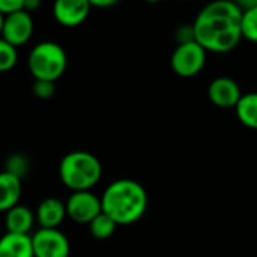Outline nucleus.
Listing matches in <instances>:
<instances>
[{
	"label": "nucleus",
	"instance_id": "nucleus-1",
	"mask_svg": "<svg viewBox=\"0 0 257 257\" xmlns=\"http://www.w3.org/2000/svg\"><path fill=\"white\" fill-rule=\"evenodd\" d=\"M242 11L231 0H212L197 14L195 41L210 53H227L242 40Z\"/></svg>",
	"mask_w": 257,
	"mask_h": 257
},
{
	"label": "nucleus",
	"instance_id": "nucleus-2",
	"mask_svg": "<svg viewBox=\"0 0 257 257\" xmlns=\"http://www.w3.org/2000/svg\"><path fill=\"white\" fill-rule=\"evenodd\" d=\"M100 198L103 212L109 215L116 225H128L140 221L149 206L146 188L132 179L112 182Z\"/></svg>",
	"mask_w": 257,
	"mask_h": 257
},
{
	"label": "nucleus",
	"instance_id": "nucleus-3",
	"mask_svg": "<svg viewBox=\"0 0 257 257\" xmlns=\"http://www.w3.org/2000/svg\"><path fill=\"white\" fill-rule=\"evenodd\" d=\"M101 164L89 152L76 150L65 155L59 164V177L64 186L73 192L91 191L101 179Z\"/></svg>",
	"mask_w": 257,
	"mask_h": 257
},
{
	"label": "nucleus",
	"instance_id": "nucleus-4",
	"mask_svg": "<svg viewBox=\"0 0 257 257\" xmlns=\"http://www.w3.org/2000/svg\"><path fill=\"white\" fill-rule=\"evenodd\" d=\"M68 58L64 47L55 41H41L28 56V68L35 80L56 82L67 70Z\"/></svg>",
	"mask_w": 257,
	"mask_h": 257
},
{
	"label": "nucleus",
	"instance_id": "nucleus-5",
	"mask_svg": "<svg viewBox=\"0 0 257 257\" xmlns=\"http://www.w3.org/2000/svg\"><path fill=\"white\" fill-rule=\"evenodd\" d=\"M207 52L197 43L177 44L174 52L171 53V68L180 77H194L197 76L206 65Z\"/></svg>",
	"mask_w": 257,
	"mask_h": 257
},
{
	"label": "nucleus",
	"instance_id": "nucleus-6",
	"mask_svg": "<svg viewBox=\"0 0 257 257\" xmlns=\"http://www.w3.org/2000/svg\"><path fill=\"white\" fill-rule=\"evenodd\" d=\"M35 257H68L70 240L59 228H38L32 234Z\"/></svg>",
	"mask_w": 257,
	"mask_h": 257
},
{
	"label": "nucleus",
	"instance_id": "nucleus-7",
	"mask_svg": "<svg viewBox=\"0 0 257 257\" xmlns=\"http://www.w3.org/2000/svg\"><path fill=\"white\" fill-rule=\"evenodd\" d=\"M34 29H35V23L32 14L25 10L16 11L13 14L5 16L2 38L19 49L31 41L34 35Z\"/></svg>",
	"mask_w": 257,
	"mask_h": 257
},
{
	"label": "nucleus",
	"instance_id": "nucleus-8",
	"mask_svg": "<svg viewBox=\"0 0 257 257\" xmlns=\"http://www.w3.org/2000/svg\"><path fill=\"white\" fill-rule=\"evenodd\" d=\"M67 216L79 224H89L95 216H98L101 209V198L91 191L73 192L65 201Z\"/></svg>",
	"mask_w": 257,
	"mask_h": 257
},
{
	"label": "nucleus",
	"instance_id": "nucleus-9",
	"mask_svg": "<svg viewBox=\"0 0 257 257\" xmlns=\"http://www.w3.org/2000/svg\"><path fill=\"white\" fill-rule=\"evenodd\" d=\"M92 7L88 0H55L52 7L53 19L64 28H77L88 19Z\"/></svg>",
	"mask_w": 257,
	"mask_h": 257
},
{
	"label": "nucleus",
	"instance_id": "nucleus-10",
	"mask_svg": "<svg viewBox=\"0 0 257 257\" xmlns=\"http://www.w3.org/2000/svg\"><path fill=\"white\" fill-rule=\"evenodd\" d=\"M207 95L215 106L228 109V107H236L237 101L242 97V92L234 79L227 76H219L210 82L207 88Z\"/></svg>",
	"mask_w": 257,
	"mask_h": 257
},
{
	"label": "nucleus",
	"instance_id": "nucleus-11",
	"mask_svg": "<svg viewBox=\"0 0 257 257\" xmlns=\"http://www.w3.org/2000/svg\"><path fill=\"white\" fill-rule=\"evenodd\" d=\"M67 216V206L64 201L55 197L44 198L35 212L40 228H58Z\"/></svg>",
	"mask_w": 257,
	"mask_h": 257
},
{
	"label": "nucleus",
	"instance_id": "nucleus-12",
	"mask_svg": "<svg viewBox=\"0 0 257 257\" xmlns=\"http://www.w3.org/2000/svg\"><path fill=\"white\" fill-rule=\"evenodd\" d=\"M0 257H35L32 234L5 233L0 237Z\"/></svg>",
	"mask_w": 257,
	"mask_h": 257
},
{
	"label": "nucleus",
	"instance_id": "nucleus-13",
	"mask_svg": "<svg viewBox=\"0 0 257 257\" xmlns=\"http://www.w3.org/2000/svg\"><path fill=\"white\" fill-rule=\"evenodd\" d=\"M23 186L22 179L2 171L0 173V212H8L20 204Z\"/></svg>",
	"mask_w": 257,
	"mask_h": 257
},
{
	"label": "nucleus",
	"instance_id": "nucleus-14",
	"mask_svg": "<svg viewBox=\"0 0 257 257\" xmlns=\"http://www.w3.org/2000/svg\"><path fill=\"white\" fill-rule=\"evenodd\" d=\"M35 221V213L25 204H17L5 213V227L8 233L31 234Z\"/></svg>",
	"mask_w": 257,
	"mask_h": 257
},
{
	"label": "nucleus",
	"instance_id": "nucleus-15",
	"mask_svg": "<svg viewBox=\"0 0 257 257\" xmlns=\"http://www.w3.org/2000/svg\"><path fill=\"white\" fill-rule=\"evenodd\" d=\"M234 109L237 119L245 127L257 131V92L242 94Z\"/></svg>",
	"mask_w": 257,
	"mask_h": 257
},
{
	"label": "nucleus",
	"instance_id": "nucleus-16",
	"mask_svg": "<svg viewBox=\"0 0 257 257\" xmlns=\"http://www.w3.org/2000/svg\"><path fill=\"white\" fill-rule=\"evenodd\" d=\"M88 225H89L91 234L95 239H107L113 234V231L116 228V222L104 212H101L98 216H95Z\"/></svg>",
	"mask_w": 257,
	"mask_h": 257
},
{
	"label": "nucleus",
	"instance_id": "nucleus-17",
	"mask_svg": "<svg viewBox=\"0 0 257 257\" xmlns=\"http://www.w3.org/2000/svg\"><path fill=\"white\" fill-rule=\"evenodd\" d=\"M19 62V50L4 38H0V73L11 71Z\"/></svg>",
	"mask_w": 257,
	"mask_h": 257
},
{
	"label": "nucleus",
	"instance_id": "nucleus-18",
	"mask_svg": "<svg viewBox=\"0 0 257 257\" xmlns=\"http://www.w3.org/2000/svg\"><path fill=\"white\" fill-rule=\"evenodd\" d=\"M240 29H242V38L257 44V8L242 13Z\"/></svg>",
	"mask_w": 257,
	"mask_h": 257
},
{
	"label": "nucleus",
	"instance_id": "nucleus-19",
	"mask_svg": "<svg viewBox=\"0 0 257 257\" xmlns=\"http://www.w3.org/2000/svg\"><path fill=\"white\" fill-rule=\"evenodd\" d=\"M29 168H31V164H29V159L25 156V155H20V153H14L11 155L7 162H5V170L7 173L19 177L23 180V177L29 173Z\"/></svg>",
	"mask_w": 257,
	"mask_h": 257
},
{
	"label": "nucleus",
	"instance_id": "nucleus-20",
	"mask_svg": "<svg viewBox=\"0 0 257 257\" xmlns=\"http://www.w3.org/2000/svg\"><path fill=\"white\" fill-rule=\"evenodd\" d=\"M32 92L37 98L40 100H49L55 95L56 92V86L55 82H49V80H35L32 85Z\"/></svg>",
	"mask_w": 257,
	"mask_h": 257
},
{
	"label": "nucleus",
	"instance_id": "nucleus-21",
	"mask_svg": "<svg viewBox=\"0 0 257 257\" xmlns=\"http://www.w3.org/2000/svg\"><path fill=\"white\" fill-rule=\"evenodd\" d=\"M174 38L177 41V44H186V43H192L195 41V32H194V26L192 25H182L176 29Z\"/></svg>",
	"mask_w": 257,
	"mask_h": 257
},
{
	"label": "nucleus",
	"instance_id": "nucleus-22",
	"mask_svg": "<svg viewBox=\"0 0 257 257\" xmlns=\"http://www.w3.org/2000/svg\"><path fill=\"white\" fill-rule=\"evenodd\" d=\"M25 0H0V13L4 16L13 14L16 11H22Z\"/></svg>",
	"mask_w": 257,
	"mask_h": 257
},
{
	"label": "nucleus",
	"instance_id": "nucleus-23",
	"mask_svg": "<svg viewBox=\"0 0 257 257\" xmlns=\"http://www.w3.org/2000/svg\"><path fill=\"white\" fill-rule=\"evenodd\" d=\"M92 8H100V10H106V8H112L115 7L119 0H88Z\"/></svg>",
	"mask_w": 257,
	"mask_h": 257
},
{
	"label": "nucleus",
	"instance_id": "nucleus-24",
	"mask_svg": "<svg viewBox=\"0 0 257 257\" xmlns=\"http://www.w3.org/2000/svg\"><path fill=\"white\" fill-rule=\"evenodd\" d=\"M231 2L243 13L252 8H257V0H231Z\"/></svg>",
	"mask_w": 257,
	"mask_h": 257
},
{
	"label": "nucleus",
	"instance_id": "nucleus-25",
	"mask_svg": "<svg viewBox=\"0 0 257 257\" xmlns=\"http://www.w3.org/2000/svg\"><path fill=\"white\" fill-rule=\"evenodd\" d=\"M43 5V0H25V5H23V10L28 11V13H35L41 8Z\"/></svg>",
	"mask_w": 257,
	"mask_h": 257
},
{
	"label": "nucleus",
	"instance_id": "nucleus-26",
	"mask_svg": "<svg viewBox=\"0 0 257 257\" xmlns=\"http://www.w3.org/2000/svg\"><path fill=\"white\" fill-rule=\"evenodd\" d=\"M4 22H5V16L0 13V38H2V29H4Z\"/></svg>",
	"mask_w": 257,
	"mask_h": 257
},
{
	"label": "nucleus",
	"instance_id": "nucleus-27",
	"mask_svg": "<svg viewBox=\"0 0 257 257\" xmlns=\"http://www.w3.org/2000/svg\"><path fill=\"white\" fill-rule=\"evenodd\" d=\"M144 2H147V4H158V2H161V0H144Z\"/></svg>",
	"mask_w": 257,
	"mask_h": 257
},
{
	"label": "nucleus",
	"instance_id": "nucleus-28",
	"mask_svg": "<svg viewBox=\"0 0 257 257\" xmlns=\"http://www.w3.org/2000/svg\"><path fill=\"white\" fill-rule=\"evenodd\" d=\"M185 2H191V0H185Z\"/></svg>",
	"mask_w": 257,
	"mask_h": 257
}]
</instances>
